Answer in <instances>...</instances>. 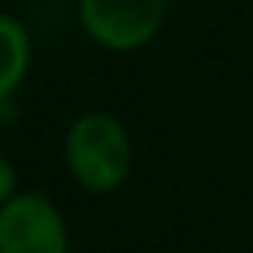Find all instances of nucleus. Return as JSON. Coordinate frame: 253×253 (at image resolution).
Instances as JSON below:
<instances>
[{"label": "nucleus", "mask_w": 253, "mask_h": 253, "mask_svg": "<svg viewBox=\"0 0 253 253\" xmlns=\"http://www.w3.org/2000/svg\"><path fill=\"white\" fill-rule=\"evenodd\" d=\"M63 164L84 194H113L134 170L131 131L107 110H84L63 134Z\"/></svg>", "instance_id": "obj_1"}, {"label": "nucleus", "mask_w": 253, "mask_h": 253, "mask_svg": "<svg viewBox=\"0 0 253 253\" xmlns=\"http://www.w3.org/2000/svg\"><path fill=\"white\" fill-rule=\"evenodd\" d=\"M167 0H78L84 36L110 54H134L158 39Z\"/></svg>", "instance_id": "obj_2"}, {"label": "nucleus", "mask_w": 253, "mask_h": 253, "mask_svg": "<svg viewBox=\"0 0 253 253\" xmlns=\"http://www.w3.org/2000/svg\"><path fill=\"white\" fill-rule=\"evenodd\" d=\"M72 232L63 209L45 191L21 188L0 206V253H69Z\"/></svg>", "instance_id": "obj_3"}, {"label": "nucleus", "mask_w": 253, "mask_h": 253, "mask_svg": "<svg viewBox=\"0 0 253 253\" xmlns=\"http://www.w3.org/2000/svg\"><path fill=\"white\" fill-rule=\"evenodd\" d=\"M30 66H33V36L27 24L12 12H0V107L9 104L15 92L24 86Z\"/></svg>", "instance_id": "obj_4"}, {"label": "nucleus", "mask_w": 253, "mask_h": 253, "mask_svg": "<svg viewBox=\"0 0 253 253\" xmlns=\"http://www.w3.org/2000/svg\"><path fill=\"white\" fill-rule=\"evenodd\" d=\"M18 191H21L18 170H15V164H12L3 152H0V206H3L6 200H12Z\"/></svg>", "instance_id": "obj_5"}]
</instances>
